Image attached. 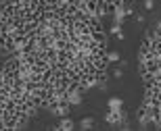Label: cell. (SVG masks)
Wrapping results in <instances>:
<instances>
[{"instance_id":"cell-4","label":"cell","mask_w":161,"mask_h":131,"mask_svg":"<svg viewBox=\"0 0 161 131\" xmlns=\"http://www.w3.org/2000/svg\"><path fill=\"white\" fill-rule=\"evenodd\" d=\"M109 33L113 38H117V40H124V29H121V25L119 23H113L111 27H109Z\"/></svg>"},{"instance_id":"cell-9","label":"cell","mask_w":161,"mask_h":131,"mask_svg":"<svg viewBox=\"0 0 161 131\" xmlns=\"http://www.w3.org/2000/svg\"><path fill=\"white\" fill-rule=\"evenodd\" d=\"M136 21H138V23H144V15H140V13H138V15H136Z\"/></svg>"},{"instance_id":"cell-6","label":"cell","mask_w":161,"mask_h":131,"mask_svg":"<svg viewBox=\"0 0 161 131\" xmlns=\"http://www.w3.org/2000/svg\"><path fill=\"white\" fill-rule=\"evenodd\" d=\"M78 127L80 129H92V127H94V119H92V117H84Z\"/></svg>"},{"instance_id":"cell-1","label":"cell","mask_w":161,"mask_h":131,"mask_svg":"<svg viewBox=\"0 0 161 131\" xmlns=\"http://www.w3.org/2000/svg\"><path fill=\"white\" fill-rule=\"evenodd\" d=\"M105 121H107L109 125H121L124 121H128V113H125L124 108L121 110H109L105 114Z\"/></svg>"},{"instance_id":"cell-5","label":"cell","mask_w":161,"mask_h":131,"mask_svg":"<svg viewBox=\"0 0 161 131\" xmlns=\"http://www.w3.org/2000/svg\"><path fill=\"white\" fill-rule=\"evenodd\" d=\"M107 60H109V65H113V63H117V65H119V63H121V56H119V52L109 50V52H107Z\"/></svg>"},{"instance_id":"cell-3","label":"cell","mask_w":161,"mask_h":131,"mask_svg":"<svg viewBox=\"0 0 161 131\" xmlns=\"http://www.w3.org/2000/svg\"><path fill=\"white\" fill-rule=\"evenodd\" d=\"M107 108L109 110H121V108H124V100H121V98H109Z\"/></svg>"},{"instance_id":"cell-2","label":"cell","mask_w":161,"mask_h":131,"mask_svg":"<svg viewBox=\"0 0 161 131\" xmlns=\"http://www.w3.org/2000/svg\"><path fill=\"white\" fill-rule=\"evenodd\" d=\"M75 123H73V119L71 117H59V125L57 127H53V129H57V131H71V129H75Z\"/></svg>"},{"instance_id":"cell-8","label":"cell","mask_w":161,"mask_h":131,"mask_svg":"<svg viewBox=\"0 0 161 131\" xmlns=\"http://www.w3.org/2000/svg\"><path fill=\"white\" fill-rule=\"evenodd\" d=\"M111 75H113L115 79H119L121 75H124V69H119V67H113V71H111Z\"/></svg>"},{"instance_id":"cell-7","label":"cell","mask_w":161,"mask_h":131,"mask_svg":"<svg viewBox=\"0 0 161 131\" xmlns=\"http://www.w3.org/2000/svg\"><path fill=\"white\" fill-rule=\"evenodd\" d=\"M142 6H144V11H153L155 8V2L153 0H142Z\"/></svg>"}]
</instances>
